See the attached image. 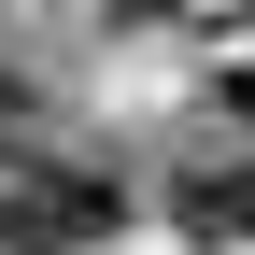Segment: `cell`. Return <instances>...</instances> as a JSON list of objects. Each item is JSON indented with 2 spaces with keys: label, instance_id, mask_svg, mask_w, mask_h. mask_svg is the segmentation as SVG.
Masks as SVG:
<instances>
[{
  "label": "cell",
  "instance_id": "cell-1",
  "mask_svg": "<svg viewBox=\"0 0 255 255\" xmlns=\"http://www.w3.org/2000/svg\"><path fill=\"white\" fill-rule=\"evenodd\" d=\"M28 213L57 227V255H71V241H114V227H128V184H114V170H71V156H43V170H28Z\"/></svg>",
  "mask_w": 255,
  "mask_h": 255
},
{
  "label": "cell",
  "instance_id": "cell-2",
  "mask_svg": "<svg viewBox=\"0 0 255 255\" xmlns=\"http://www.w3.org/2000/svg\"><path fill=\"white\" fill-rule=\"evenodd\" d=\"M170 227L184 241H255V156H199L170 184Z\"/></svg>",
  "mask_w": 255,
  "mask_h": 255
},
{
  "label": "cell",
  "instance_id": "cell-3",
  "mask_svg": "<svg viewBox=\"0 0 255 255\" xmlns=\"http://www.w3.org/2000/svg\"><path fill=\"white\" fill-rule=\"evenodd\" d=\"M0 255H57V227H43V213H28V184H14V199H0Z\"/></svg>",
  "mask_w": 255,
  "mask_h": 255
},
{
  "label": "cell",
  "instance_id": "cell-4",
  "mask_svg": "<svg viewBox=\"0 0 255 255\" xmlns=\"http://www.w3.org/2000/svg\"><path fill=\"white\" fill-rule=\"evenodd\" d=\"M142 14H255V0H142Z\"/></svg>",
  "mask_w": 255,
  "mask_h": 255
},
{
  "label": "cell",
  "instance_id": "cell-5",
  "mask_svg": "<svg viewBox=\"0 0 255 255\" xmlns=\"http://www.w3.org/2000/svg\"><path fill=\"white\" fill-rule=\"evenodd\" d=\"M14 114H28V100H14V85H0V128H14Z\"/></svg>",
  "mask_w": 255,
  "mask_h": 255
}]
</instances>
